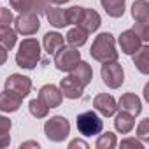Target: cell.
<instances>
[{"mask_svg":"<svg viewBox=\"0 0 149 149\" xmlns=\"http://www.w3.org/2000/svg\"><path fill=\"white\" fill-rule=\"evenodd\" d=\"M90 54L95 61L98 63H105V61H114L118 60V51H116V40L114 35L109 32H102L95 37Z\"/></svg>","mask_w":149,"mask_h":149,"instance_id":"obj_1","label":"cell"},{"mask_svg":"<svg viewBox=\"0 0 149 149\" xmlns=\"http://www.w3.org/2000/svg\"><path fill=\"white\" fill-rule=\"evenodd\" d=\"M40 61V44L33 37H26L21 40L16 53V65L25 70H33Z\"/></svg>","mask_w":149,"mask_h":149,"instance_id":"obj_2","label":"cell"},{"mask_svg":"<svg viewBox=\"0 0 149 149\" xmlns=\"http://www.w3.org/2000/svg\"><path fill=\"white\" fill-rule=\"evenodd\" d=\"M44 133L51 142H63L70 135V123L65 116H53L46 121Z\"/></svg>","mask_w":149,"mask_h":149,"instance_id":"obj_3","label":"cell"},{"mask_svg":"<svg viewBox=\"0 0 149 149\" xmlns=\"http://www.w3.org/2000/svg\"><path fill=\"white\" fill-rule=\"evenodd\" d=\"M81 61V51L74 46H61L54 53V67L61 72H70L74 67Z\"/></svg>","mask_w":149,"mask_h":149,"instance_id":"obj_4","label":"cell"},{"mask_svg":"<svg viewBox=\"0 0 149 149\" xmlns=\"http://www.w3.org/2000/svg\"><path fill=\"white\" fill-rule=\"evenodd\" d=\"M100 76H102L104 84L107 88H111V90H118L125 83V70H123V67H121V63L118 60L102 63Z\"/></svg>","mask_w":149,"mask_h":149,"instance_id":"obj_5","label":"cell"},{"mask_svg":"<svg viewBox=\"0 0 149 149\" xmlns=\"http://www.w3.org/2000/svg\"><path fill=\"white\" fill-rule=\"evenodd\" d=\"M77 130L81 135L84 137H93V135H98L104 128V121L102 118L95 112V111H86V112H81L77 116Z\"/></svg>","mask_w":149,"mask_h":149,"instance_id":"obj_6","label":"cell"},{"mask_svg":"<svg viewBox=\"0 0 149 149\" xmlns=\"http://www.w3.org/2000/svg\"><path fill=\"white\" fill-rule=\"evenodd\" d=\"M13 23H14V30H16L18 33H21V35H25V37L37 33L39 28H40L39 16H37L35 13H32V11H28V13H19V14L14 18Z\"/></svg>","mask_w":149,"mask_h":149,"instance_id":"obj_7","label":"cell"},{"mask_svg":"<svg viewBox=\"0 0 149 149\" xmlns=\"http://www.w3.org/2000/svg\"><path fill=\"white\" fill-rule=\"evenodd\" d=\"M6 88L25 98L32 91V81H30V77L23 76V74H11L6 79Z\"/></svg>","mask_w":149,"mask_h":149,"instance_id":"obj_8","label":"cell"},{"mask_svg":"<svg viewBox=\"0 0 149 149\" xmlns=\"http://www.w3.org/2000/svg\"><path fill=\"white\" fill-rule=\"evenodd\" d=\"M118 44H119V47H121V51H123L125 54H130V56H132V54L137 53V51L140 49V46L146 44V42H142V39L133 32V28H130V30H125V32L119 35Z\"/></svg>","mask_w":149,"mask_h":149,"instance_id":"obj_9","label":"cell"},{"mask_svg":"<svg viewBox=\"0 0 149 149\" xmlns=\"http://www.w3.org/2000/svg\"><path fill=\"white\" fill-rule=\"evenodd\" d=\"M93 107L104 118H111V116H114L118 112V102L114 100L112 95H107V93H98L93 98Z\"/></svg>","mask_w":149,"mask_h":149,"instance_id":"obj_10","label":"cell"},{"mask_svg":"<svg viewBox=\"0 0 149 149\" xmlns=\"http://www.w3.org/2000/svg\"><path fill=\"white\" fill-rule=\"evenodd\" d=\"M60 91L65 98H70V100H76V98H81L83 93H84V86L74 79L72 76H67L60 81Z\"/></svg>","mask_w":149,"mask_h":149,"instance_id":"obj_11","label":"cell"},{"mask_svg":"<svg viewBox=\"0 0 149 149\" xmlns=\"http://www.w3.org/2000/svg\"><path fill=\"white\" fill-rule=\"evenodd\" d=\"M39 98H40L49 109L60 107L61 102H63V95H61L60 88L54 86V84H44V86L39 90Z\"/></svg>","mask_w":149,"mask_h":149,"instance_id":"obj_12","label":"cell"},{"mask_svg":"<svg viewBox=\"0 0 149 149\" xmlns=\"http://www.w3.org/2000/svg\"><path fill=\"white\" fill-rule=\"evenodd\" d=\"M23 104V97H19L18 93L11 91V90H4L0 93V111L2 112H16Z\"/></svg>","mask_w":149,"mask_h":149,"instance_id":"obj_13","label":"cell"},{"mask_svg":"<svg viewBox=\"0 0 149 149\" xmlns=\"http://www.w3.org/2000/svg\"><path fill=\"white\" fill-rule=\"evenodd\" d=\"M118 109L126 111L132 116H139L140 111H142V102L135 93H125V95H121V98L118 102Z\"/></svg>","mask_w":149,"mask_h":149,"instance_id":"obj_14","label":"cell"},{"mask_svg":"<svg viewBox=\"0 0 149 149\" xmlns=\"http://www.w3.org/2000/svg\"><path fill=\"white\" fill-rule=\"evenodd\" d=\"M100 25H102L100 14H98L95 9H86V7H84L83 19H81V23H79L77 26L83 28V30L88 32V33H93V32H97V30L100 28Z\"/></svg>","mask_w":149,"mask_h":149,"instance_id":"obj_15","label":"cell"},{"mask_svg":"<svg viewBox=\"0 0 149 149\" xmlns=\"http://www.w3.org/2000/svg\"><path fill=\"white\" fill-rule=\"evenodd\" d=\"M70 76L74 77V79H77L84 88L91 83V79H93V70H91V65L88 63V61H79L76 67H74L72 70H70Z\"/></svg>","mask_w":149,"mask_h":149,"instance_id":"obj_16","label":"cell"},{"mask_svg":"<svg viewBox=\"0 0 149 149\" xmlns=\"http://www.w3.org/2000/svg\"><path fill=\"white\" fill-rule=\"evenodd\" d=\"M114 116H116L114 118V128H116V132L126 135V133H130L133 130V126H135V116H132L126 111H119Z\"/></svg>","mask_w":149,"mask_h":149,"instance_id":"obj_17","label":"cell"},{"mask_svg":"<svg viewBox=\"0 0 149 149\" xmlns=\"http://www.w3.org/2000/svg\"><path fill=\"white\" fill-rule=\"evenodd\" d=\"M133 56V65L137 67V70L144 76L149 74V46L147 44H142L140 49L137 53L132 54Z\"/></svg>","mask_w":149,"mask_h":149,"instance_id":"obj_18","label":"cell"},{"mask_svg":"<svg viewBox=\"0 0 149 149\" xmlns=\"http://www.w3.org/2000/svg\"><path fill=\"white\" fill-rule=\"evenodd\" d=\"M63 44H65V39L58 32H47L44 35V39H42V46H44V51L47 54H54Z\"/></svg>","mask_w":149,"mask_h":149,"instance_id":"obj_19","label":"cell"},{"mask_svg":"<svg viewBox=\"0 0 149 149\" xmlns=\"http://www.w3.org/2000/svg\"><path fill=\"white\" fill-rule=\"evenodd\" d=\"M132 18L135 23H149V2L147 0H135L132 4Z\"/></svg>","mask_w":149,"mask_h":149,"instance_id":"obj_20","label":"cell"},{"mask_svg":"<svg viewBox=\"0 0 149 149\" xmlns=\"http://www.w3.org/2000/svg\"><path fill=\"white\" fill-rule=\"evenodd\" d=\"M100 4H102L104 11L107 13V16H111V18H121L125 14L126 0H100Z\"/></svg>","mask_w":149,"mask_h":149,"instance_id":"obj_21","label":"cell"},{"mask_svg":"<svg viewBox=\"0 0 149 149\" xmlns=\"http://www.w3.org/2000/svg\"><path fill=\"white\" fill-rule=\"evenodd\" d=\"M46 18H47V21H49V25L54 26V28H65V26H67L65 13H63V9H60L58 6H54V7L49 6V7L46 9Z\"/></svg>","mask_w":149,"mask_h":149,"instance_id":"obj_22","label":"cell"},{"mask_svg":"<svg viewBox=\"0 0 149 149\" xmlns=\"http://www.w3.org/2000/svg\"><path fill=\"white\" fill-rule=\"evenodd\" d=\"M88 32H84L83 28H79V26H76V28H70L68 32H67V44L68 46H74V47H81V46H84L86 44V40H88Z\"/></svg>","mask_w":149,"mask_h":149,"instance_id":"obj_23","label":"cell"},{"mask_svg":"<svg viewBox=\"0 0 149 149\" xmlns=\"http://www.w3.org/2000/svg\"><path fill=\"white\" fill-rule=\"evenodd\" d=\"M16 40H18V32L16 30H13L11 26H2L0 28V46L4 49L11 51L16 46Z\"/></svg>","mask_w":149,"mask_h":149,"instance_id":"obj_24","label":"cell"},{"mask_svg":"<svg viewBox=\"0 0 149 149\" xmlns=\"http://www.w3.org/2000/svg\"><path fill=\"white\" fill-rule=\"evenodd\" d=\"M11 128H13V121L7 116L0 114V149L11 144Z\"/></svg>","mask_w":149,"mask_h":149,"instance_id":"obj_25","label":"cell"},{"mask_svg":"<svg viewBox=\"0 0 149 149\" xmlns=\"http://www.w3.org/2000/svg\"><path fill=\"white\" fill-rule=\"evenodd\" d=\"M28 109H30V114H32L33 118H37V119H44V118L49 114V107H47L39 97L33 98V100H30Z\"/></svg>","mask_w":149,"mask_h":149,"instance_id":"obj_26","label":"cell"},{"mask_svg":"<svg viewBox=\"0 0 149 149\" xmlns=\"http://www.w3.org/2000/svg\"><path fill=\"white\" fill-rule=\"evenodd\" d=\"M116 146H118V139H116V135H114L112 132L102 133V135L97 139V142H95V147H97V149H114Z\"/></svg>","mask_w":149,"mask_h":149,"instance_id":"obj_27","label":"cell"},{"mask_svg":"<svg viewBox=\"0 0 149 149\" xmlns=\"http://www.w3.org/2000/svg\"><path fill=\"white\" fill-rule=\"evenodd\" d=\"M65 13V19H67V25H79L81 19H83V13H84V7H79V6H72L68 9L63 11Z\"/></svg>","mask_w":149,"mask_h":149,"instance_id":"obj_28","label":"cell"},{"mask_svg":"<svg viewBox=\"0 0 149 149\" xmlns=\"http://www.w3.org/2000/svg\"><path fill=\"white\" fill-rule=\"evenodd\" d=\"M9 4H11V9H14L18 13H28V11H32L33 0H9Z\"/></svg>","mask_w":149,"mask_h":149,"instance_id":"obj_29","label":"cell"},{"mask_svg":"<svg viewBox=\"0 0 149 149\" xmlns=\"http://www.w3.org/2000/svg\"><path fill=\"white\" fill-rule=\"evenodd\" d=\"M137 139L142 142L149 140V118H144L137 126Z\"/></svg>","mask_w":149,"mask_h":149,"instance_id":"obj_30","label":"cell"},{"mask_svg":"<svg viewBox=\"0 0 149 149\" xmlns=\"http://www.w3.org/2000/svg\"><path fill=\"white\" fill-rule=\"evenodd\" d=\"M13 21H14L13 11L9 7H0V28L2 26H11Z\"/></svg>","mask_w":149,"mask_h":149,"instance_id":"obj_31","label":"cell"},{"mask_svg":"<svg viewBox=\"0 0 149 149\" xmlns=\"http://www.w3.org/2000/svg\"><path fill=\"white\" fill-rule=\"evenodd\" d=\"M133 32L142 39V42H147L149 40V23H135Z\"/></svg>","mask_w":149,"mask_h":149,"instance_id":"obj_32","label":"cell"},{"mask_svg":"<svg viewBox=\"0 0 149 149\" xmlns=\"http://www.w3.org/2000/svg\"><path fill=\"white\" fill-rule=\"evenodd\" d=\"M49 7V0H33V6H32V13H35L37 16L46 14V9Z\"/></svg>","mask_w":149,"mask_h":149,"instance_id":"obj_33","label":"cell"},{"mask_svg":"<svg viewBox=\"0 0 149 149\" xmlns=\"http://www.w3.org/2000/svg\"><path fill=\"white\" fill-rule=\"evenodd\" d=\"M121 147H135V149H142L144 144H142V140H139V139H123V140H121Z\"/></svg>","mask_w":149,"mask_h":149,"instance_id":"obj_34","label":"cell"},{"mask_svg":"<svg viewBox=\"0 0 149 149\" xmlns=\"http://www.w3.org/2000/svg\"><path fill=\"white\" fill-rule=\"evenodd\" d=\"M76 147H81V149H90V144L81 140V139H74L68 142V149H76Z\"/></svg>","mask_w":149,"mask_h":149,"instance_id":"obj_35","label":"cell"},{"mask_svg":"<svg viewBox=\"0 0 149 149\" xmlns=\"http://www.w3.org/2000/svg\"><path fill=\"white\" fill-rule=\"evenodd\" d=\"M26 147H35V149H39L40 146H39V142H35V140H28V142H23V144L19 146V149H26Z\"/></svg>","mask_w":149,"mask_h":149,"instance_id":"obj_36","label":"cell"},{"mask_svg":"<svg viewBox=\"0 0 149 149\" xmlns=\"http://www.w3.org/2000/svg\"><path fill=\"white\" fill-rule=\"evenodd\" d=\"M6 61H7V49H4L2 46H0V67H2Z\"/></svg>","mask_w":149,"mask_h":149,"instance_id":"obj_37","label":"cell"},{"mask_svg":"<svg viewBox=\"0 0 149 149\" xmlns=\"http://www.w3.org/2000/svg\"><path fill=\"white\" fill-rule=\"evenodd\" d=\"M70 0H49V4H54V6H61V4H67Z\"/></svg>","mask_w":149,"mask_h":149,"instance_id":"obj_38","label":"cell"},{"mask_svg":"<svg viewBox=\"0 0 149 149\" xmlns=\"http://www.w3.org/2000/svg\"><path fill=\"white\" fill-rule=\"evenodd\" d=\"M144 97H146V100H149V84H146V88H144Z\"/></svg>","mask_w":149,"mask_h":149,"instance_id":"obj_39","label":"cell"}]
</instances>
